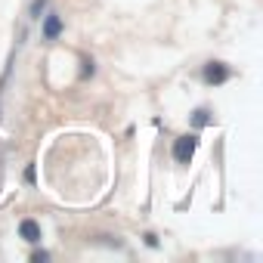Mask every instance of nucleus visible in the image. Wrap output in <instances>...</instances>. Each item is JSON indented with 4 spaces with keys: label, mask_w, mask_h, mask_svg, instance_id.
Wrapping results in <instances>:
<instances>
[{
    "label": "nucleus",
    "mask_w": 263,
    "mask_h": 263,
    "mask_svg": "<svg viewBox=\"0 0 263 263\" xmlns=\"http://www.w3.org/2000/svg\"><path fill=\"white\" fill-rule=\"evenodd\" d=\"M211 124V111L208 108H195L192 111V127H208Z\"/></svg>",
    "instance_id": "39448f33"
},
{
    "label": "nucleus",
    "mask_w": 263,
    "mask_h": 263,
    "mask_svg": "<svg viewBox=\"0 0 263 263\" xmlns=\"http://www.w3.org/2000/svg\"><path fill=\"white\" fill-rule=\"evenodd\" d=\"M47 4H50V0H34L31 10H28V16H31V19H41V16L47 13Z\"/></svg>",
    "instance_id": "423d86ee"
},
{
    "label": "nucleus",
    "mask_w": 263,
    "mask_h": 263,
    "mask_svg": "<svg viewBox=\"0 0 263 263\" xmlns=\"http://www.w3.org/2000/svg\"><path fill=\"white\" fill-rule=\"evenodd\" d=\"M232 78V68L226 65V62H208L204 68H201V81L208 84V87H220V84H226Z\"/></svg>",
    "instance_id": "f03ea898"
},
{
    "label": "nucleus",
    "mask_w": 263,
    "mask_h": 263,
    "mask_svg": "<svg viewBox=\"0 0 263 263\" xmlns=\"http://www.w3.org/2000/svg\"><path fill=\"white\" fill-rule=\"evenodd\" d=\"M19 235H22L28 245H37V241H41V223L31 220V217H25V220L19 223Z\"/></svg>",
    "instance_id": "20e7f679"
},
{
    "label": "nucleus",
    "mask_w": 263,
    "mask_h": 263,
    "mask_svg": "<svg viewBox=\"0 0 263 263\" xmlns=\"http://www.w3.org/2000/svg\"><path fill=\"white\" fill-rule=\"evenodd\" d=\"M41 19H44V22H41V37H44V41H56V37L65 31V25H62L59 13H44Z\"/></svg>",
    "instance_id": "7ed1b4c3"
},
{
    "label": "nucleus",
    "mask_w": 263,
    "mask_h": 263,
    "mask_svg": "<svg viewBox=\"0 0 263 263\" xmlns=\"http://www.w3.org/2000/svg\"><path fill=\"white\" fill-rule=\"evenodd\" d=\"M47 257H50L47 251H34V254H31V260H34V263H41V260H47Z\"/></svg>",
    "instance_id": "0eeeda50"
},
{
    "label": "nucleus",
    "mask_w": 263,
    "mask_h": 263,
    "mask_svg": "<svg viewBox=\"0 0 263 263\" xmlns=\"http://www.w3.org/2000/svg\"><path fill=\"white\" fill-rule=\"evenodd\" d=\"M195 149H198V137L195 134H186V137H177L174 140V161L177 164H189L192 161V155H195Z\"/></svg>",
    "instance_id": "f257e3e1"
}]
</instances>
